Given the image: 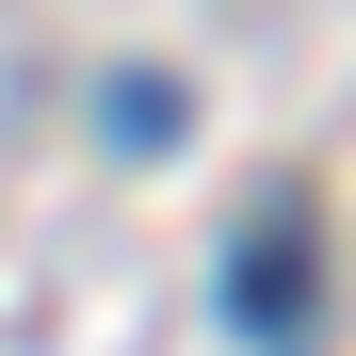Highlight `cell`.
<instances>
[{"label": "cell", "instance_id": "obj_1", "mask_svg": "<svg viewBox=\"0 0 356 356\" xmlns=\"http://www.w3.org/2000/svg\"><path fill=\"white\" fill-rule=\"evenodd\" d=\"M227 308H243V340H308V211H259L243 227V259H227Z\"/></svg>", "mask_w": 356, "mask_h": 356}]
</instances>
